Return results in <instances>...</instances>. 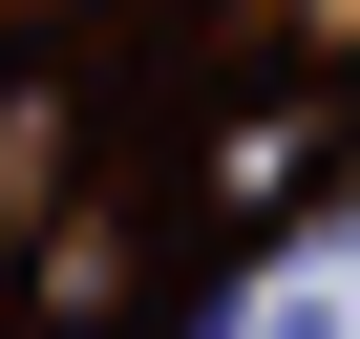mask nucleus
<instances>
[{
    "mask_svg": "<svg viewBox=\"0 0 360 339\" xmlns=\"http://www.w3.org/2000/svg\"><path fill=\"white\" fill-rule=\"evenodd\" d=\"M297 170H339V106H318V85H255V106L191 148V212H212V234H276Z\"/></svg>",
    "mask_w": 360,
    "mask_h": 339,
    "instance_id": "1",
    "label": "nucleus"
}]
</instances>
